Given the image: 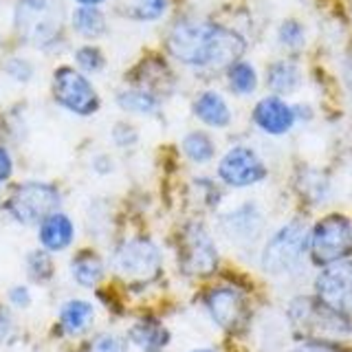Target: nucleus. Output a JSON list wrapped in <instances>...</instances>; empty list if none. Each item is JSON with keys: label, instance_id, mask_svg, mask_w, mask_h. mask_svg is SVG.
<instances>
[{"label": "nucleus", "instance_id": "nucleus-1", "mask_svg": "<svg viewBox=\"0 0 352 352\" xmlns=\"http://www.w3.org/2000/svg\"><path fill=\"white\" fill-rule=\"evenodd\" d=\"M245 40L236 31L201 20L179 22L168 38V49L176 60L196 69H229L245 53Z\"/></svg>", "mask_w": 352, "mask_h": 352}, {"label": "nucleus", "instance_id": "nucleus-2", "mask_svg": "<svg viewBox=\"0 0 352 352\" xmlns=\"http://www.w3.org/2000/svg\"><path fill=\"white\" fill-rule=\"evenodd\" d=\"M64 11L60 0H20L16 27L20 36L36 47H49L60 38Z\"/></svg>", "mask_w": 352, "mask_h": 352}, {"label": "nucleus", "instance_id": "nucleus-3", "mask_svg": "<svg viewBox=\"0 0 352 352\" xmlns=\"http://www.w3.org/2000/svg\"><path fill=\"white\" fill-rule=\"evenodd\" d=\"M308 249V229L300 220L284 225L275 234L262 251V269L269 275H289L293 273L304 260Z\"/></svg>", "mask_w": 352, "mask_h": 352}, {"label": "nucleus", "instance_id": "nucleus-4", "mask_svg": "<svg viewBox=\"0 0 352 352\" xmlns=\"http://www.w3.org/2000/svg\"><path fill=\"white\" fill-rule=\"evenodd\" d=\"M308 249L317 264L328 267L352 253V225L344 216H328L308 236Z\"/></svg>", "mask_w": 352, "mask_h": 352}, {"label": "nucleus", "instance_id": "nucleus-5", "mask_svg": "<svg viewBox=\"0 0 352 352\" xmlns=\"http://www.w3.org/2000/svg\"><path fill=\"white\" fill-rule=\"evenodd\" d=\"M115 269L130 284H148L161 273L159 249L143 238L128 240L115 253Z\"/></svg>", "mask_w": 352, "mask_h": 352}, {"label": "nucleus", "instance_id": "nucleus-6", "mask_svg": "<svg viewBox=\"0 0 352 352\" xmlns=\"http://www.w3.org/2000/svg\"><path fill=\"white\" fill-rule=\"evenodd\" d=\"M58 205H60V194L55 192V187L44 183L20 185L9 198V212L22 225L42 223L47 216L55 214Z\"/></svg>", "mask_w": 352, "mask_h": 352}, {"label": "nucleus", "instance_id": "nucleus-7", "mask_svg": "<svg viewBox=\"0 0 352 352\" xmlns=\"http://www.w3.org/2000/svg\"><path fill=\"white\" fill-rule=\"evenodd\" d=\"M319 304L337 315H352V262L341 260L319 273L315 282Z\"/></svg>", "mask_w": 352, "mask_h": 352}, {"label": "nucleus", "instance_id": "nucleus-8", "mask_svg": "<svg viewBox=\"0 0 352 352\" xmlns=\"http://www.w3.org/2000/svg\"><path fill=\"white\" fill-rule=\"evenodd\" d=\"M179 264L187 275H209L216 271L218 251L203 225H190L181 236Z\"/></svg>", "mask_w": 352, "mask_h": 352}, {"label": "nucleus", "instance_id": "nucleus-9", "mask_svg": "<svg viewBox=\"0 0 352 352\" xmlns=\"http://www.w3.org/2000/svg\"><path fill=\"white\" fill-rule=\"evenodd\" d=\"M55 99L75 115H93L99 108V97L86 77L75 69H58L53 77Z\"/></svg>", "mask_w": 352, "mask_h": 352}, {"label": "nucleus", "instance_id": "nucleus-10", "mask_svg": "<svg viewBox=\"0 0 352 352\" xmlns=\"http://www.w3.org/2000/svg\"><path fill=\"white\" fill-rule=\"evenodd\" d=\"M218 174L231 187H247L262 181L267 176V168L251 148H234L220 161Z\"/></svg>", "mask_w": 352, "mask_h": 352}, {"label": "nucleus", "instance_id": "nucleus-11", "mask_svg": "<svg viewBox=\"0 0 352 352\" xmlns=\"http://www.w3.org/2000/svg\"><path fill=\"white\" fill-rule=\"evenodd\" d=\"M207 308H209V313H212L214 322L218 326H223L225 330H236L245 324L247 304H245V297L236 289H229V286L214 289L207 295Z\"/></svg>", "mask_w": 352, "mask_h": 352}, {"label": "nucleus", "instance_id": "nucleus-12", "mask_svg": "<svg viewBox=\"0 0 352 352\" xmlns=\"http://www.w3.org/2000/svg\"><path fill=\"white\" fill-rule=\"evenodd\" d=\"M223 231L238 245H251L262 234V214L253 203H245L223 218Z\"/></svg>", "mask_w": 352, "mask_h": 352}, {"label": "nucleus", "instance_id": "nucleus-13", "mask_svg": "<svg viewBox=\"0 0 352 352\" xmlns=\"http://www.w3.org/2000/svg\"><path fill=\"white\" fill-rule=\"evenodd\" d=\"M253 119H256V124L264 132L280 137L293 128L295 110L286 102H282L280 97H267L256 106V110H253Z\"/></svg>", "mask_w": 352, "mask_h": 352}, {"label": "nucleus", "instance_id": "nucleus-14", "mask_svg": "<svg viewBox=\"0 0 352 352\" xmlns=\"http://www.w3.org/2000/svg\"><path fill=\"white\" fill-rule=\"evenodd\" d=\"M73 223L64 214H51L40 225V242L49 251H62L73 242Z\"/></svg>", "mask_w": 352, "mask_h": 352}, {"label": "nucleus", "instance_id": "nucleus-15", "mask_svg": "<svg viewBox=\"0 0 352 352\" xmlns=\"http://www.w3.org/2000/svg\"><path fill=\"white\" fill-rule=\"evenodd\" d=\"M194 113L203 124L212 126V128H225L231 121V113H229V106L225 104V99L212 91L203 93L196 99Z\"/></svg>", "mask_w": 352, "mask_h": 352}, {"label": "nucleus", "instance_id": "nucleus-16", "mask_svg": "<svg viewBox=\"0 0 352 352\" xmlns=\"http://www.w3.org/2000/svg\"><path fill=\"white\" fill-rule=\"evenodd\" d=\"M168 339H170L168 330H165L159 322H154V319L139 322L130 330V341L135 346H139L141 350H146V352L161 350L165 344H168Z\"/></svg>", "mask_w": 352, "mask_h": 352}, {"label": "nucleus", "instance_id": "nucleus-17", "mask_svg": "<svg viewBox=\"0 0 352 352\" xmlns=\"http://www.w3.org/2000/svg\"><path fill=\"white\" fill-rule=\"evenodd\" d=\"M93 317H95L93 306L88 304V302H82V300L66 302L62 306V313H60L62 326L69 330V333H73V335L84 333V330L93 324Z\"/></svg>", "mask_w": 352, "mask_h": 352}, {"label": "nucleus", "instance_id": "nucleus-18", "mask_svg": "<svg viewBox=\"0 0 352 352\" xmlns=\"http://www.w3.org/2000/svg\"><path fill=\"white\" fill-rule=\"evenodd\" d=\"M267 82L275 93H293L300 84V71L291 62H275L267 73Z\"/></svg>", "mask_w": 352, "mask_h": 352}, {"label": "nucleus", "instance_id": "nucleus-19", "mask_svg": "<svg viewBox=\"0 0 352 352\" xmlns=\"http://www.w3.org/2000/svg\"><path fill=\"white\" fill-rule=\"evenodd\" d=\"M73 27L84 38H99L106 31V18L97 7H80L73 14Z\"/></svg>", "mask_w": 352, "mask_h": 352}, {"label": "nucleus", "instance_id": "nucleus-20", "mask_svg": "<svg viewBox=\"0 0 352 352\" xmlns=\"http://www.w3.org/2000/svg\"><path fill=\"white\" fill-rule=\"evenodd\" d=\"M104 275V264L95 253H82L73 260V278L82 286H95Z\"/></svg>", "mask_w": 352, "mask_h": 352}, {"label": "nucleus", "instance_id": "nucleus-21", "mask_svg": "<svg viewBox=\"0 0 352 352\" xmlns=\"http://www.w3.org/2000/svg\"><path fill=\"white\" fill-rule=\"evenodd\" d=\"M229 86L238 95H251L258 86V75L253 66L247 62H236L234 66H229Z\"/></svg>", "mask_w": 352, "mask_h": 352}, {"label": "nucleus", "instance_id": "nucleus-22", "mask_svg": "<svg viewBox=\"0 0 352 352\" xmlns=\"http://www.w3.org/2000/svg\"><path fill=\"white\" fill-rule=\"evenodd\" d=\"M119 106L128 110V113H139V115H150L159 108L157 97L148 91H124L119 95Z\"/></svg>", "mask_w": 352, "mask_h": 352}, {"label": "nucleus", "instance_id": "nucleus-23", "mask_svg": "<svg viewBox=\"0 0 352 352\" xmlns=\"http://www.w3.org/2000/svg\"><path fill=\"white\" fill-rule=\"evenodd\" d=\"M183 150L194 163H207L214 157V141L205 132H190L183 141Z\"/></svg>", "mask_w": 352, "mask_h": 352}, {"label": "nucleus", "instance_id": "nucleus-24", "mask_svg": "<svg viewBox=\"0 0 352 352\" xmlns=\"http://www.w3.org/2000/svg\"><path fill=\"white\" fill-rule=\"evenodd\" d=\"M165 11V0H132V14L139 20H157Z\"/></svg>", "mask_w": 352, "mask_h": 352}, {"label": "nucleus", "instance_id": "nucleus-25", "mask_svg": "<svg viewBox=\"0 0 352 352\" xmlns=\"http://www.w3.org/2000/svg\"><path fill=\"white\" fill-rule=\"evenodd\" d=\"M280 42L289 49H300L304 44V29H302L300 22L286 20L280 27Z\"/></svg>", "mask_w": 352, "mask_h": 352}, {"label": "nucleus", "instance_id": "nucleus-26", "mask_svg": "<svg viewBox=\"0 0 352 352\" xmlns=\"http://www.w3.org/2000/svg\"><path fill=\"white\" fill-rule=\"evenodd\" d=\"M75 60L88 73H97V71L104 69V55L99 53V49H95V47L80 49V51L75 53Z\"/></svg>", "mask_w": 352, "mask_h": 352}, {"label": "nucleus", "instance_id": "nucleus-27", "mask_svg": "<svg viewBox=\"0 0 352 352\" xmlns=\"http://www.w3.org/2000/svg\"><path fill=\"white\" fill-rule=\"evenodd\" d=\"M29 273L33 275L36 280H49L51 273H53V264L49 260L47 253H31L29 256Z\"/></svg>", "mask_w": 352, "mask_h": 352}, {"label": "nucleus", "instance_id": "nucleus-28", "mask_svg": "<svg viewBox=\"0 0 352 352\" xmlns=\"http://www.w3.org/2000/svg\"><path fill=\"white\" fill-rule=\"evenodd\" d=\"M88 352H128L124 339H119L115 335H99L93 339Z\"/></svg>", "mask_w": 352, "mask_h": 352}, {"label": "nucleus", "instance_id": "nucleus-29", "mask_svg": "<svg viewBox=\"0 0 352 352\" xmlns=\"http://www.w3.org/2000/svg\"><path fill=\"white\" fill-rule=\"evenodd\" d=\"M7 73L11 77H16L18 82H27L29 77L33 75V69H31V64L25 62V60H11L9 66H7Z\"/></svg>", "mask_w": 352, "mask_h": 352}, {"label": "nucleus", "instance_id": "nucleus-30", "mask_svg": "<svg viewBox=\"0 0 352 352\" xmlns=\"http://www.w3.org/2000/svg\"><path fill=\"white\" fill-rule=\"evenodd\" d=\"M9 300L14 302L16 306H29V302H31V295H29V291L25 289V286H16V289H11V293H9Z\"/></svg>", "mask_w": 352, "mask_h": 352}, {"label": "nucleus", "instance_id": "nucleus-31", "mask_svg": "<svg viewBox=\"0 0 352 352\" xmlns=\"http://www.w3.org/2000/svg\"><path fill=\"white\" fill-rule=\"evenodd\" d=\"M11 170H14V163H11V157L5 148H0V183L7 181L11 176Z\"/></svg>", "mask_w": 352, "mask_h": 352}, {"label": "nucleus", "instance_id": "nucleus-32", "mask_svg": "<svg viewBox=\"0 0 352 352\" xmlns=\"http://www.w3.org/2000/svg\"><path fill=\"white\" fill-rule=\"evenodd\" d=\"M117 130H119V132H124V137H115V141L119 143V146H128V143H135V141H137V132L132 130V128H128L126 124L117 126Z\"/></svg>", "mask_w": 352, "mask_h": 352}, {"label": "nucleus", "instance_id": "nucleus-33", "mask_svg": "<svg viewBox=\"0 0 352 352\" xmlns=\"http://www.w3.org/2000/svg\"><path fill=\"white\" fill-rule=\"evenodd\" d=\"M293 352H337V350L330 346H322V344H308V346H302Z\"/></svg>", "mask_w": 352, "mask_h": 352}, {"label": "nucleus", "instance_id": "nucleus-34", "mask_svg": "<svg viewBox=\"0 0 352 352\" xmlns=\"http://www.w3.org/2000/svg\"><path fill=\"white\" fill-rule=\"evenodd\" d=\"M5 333H7V317L3 315V311H0V339L5 337Z\"/></svg>", "mask_w": 352, "mask_h": 352}, {"label": "nucleus", "instance_id": "nucleus-35", "mask_svg": "<svg viewBox=\"0 0 352 352\" xmlns=\"http://www.w3.org/2000/svg\"><path fill=\"white\" fill-rule=\"evenodd\" d=\"M82 7H95V5H99V3H104V0H77Z\"/></svg>", "mask_w": 352, "mask_h": 352}, {"label": "nucleus", "instance_id": "nucleus-36", "mask_svg": "<svg viewBox=\"0 0 352 352\" xmlns=\"http://www.w3.org/2000/svg\"><path fill=\"white\" fill-rule=\"evenodd\" d=\"M194 352H212V350H194Z\"/></svg>", "mask_w": 352, "mask_h": 352}]
</instances>
